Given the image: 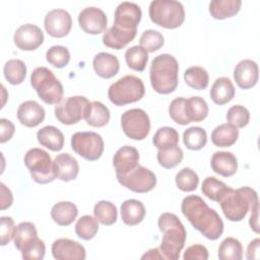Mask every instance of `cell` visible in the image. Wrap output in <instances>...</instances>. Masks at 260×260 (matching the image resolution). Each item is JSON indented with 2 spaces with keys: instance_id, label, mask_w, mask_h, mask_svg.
<instances>
[{
  "instance_id": "6da1fadb",
  "label": "cell",
  "mask_w": 260,
  "mask_h": 260,
  "mask_svg": "<svg viewBox=\"0 0 260 260\" xmlns=\"http://www.w3.org/2000/svg\"><path fill=\"white\" fill-rule=\"evenodd\" d=\"M181 210L192 226L206 239L215 241L222 235L223 222L220 216L201 197L186 196L182 200Z\"/></svg>"
},
{
  "instance_id": "7a4b0ae2",
  "label": "cell",
  "mask_w": 260,
  "mask_h": 260,
  "mask_svg": "<svg viewBox=\"0 0 260 260\" xmlns=\"http://www.w3.org/2000/svg\"><path fill=\"white\" fill-rule=\"evenodd\" d=\"M157 225L162 234L159 247L161 255L168 260H178L187 237L184 224L176 214L165 212L159 215Z\"/></svg>"
},
{
  "instance_id": "3957f363",
  "label": "cell",
  "mask_w": 260,
  "mask_h": 260,
  "mask_svg": "<svg viewBox=\"0 0 260 260\" xmlns=\"http://www.w3.org/2000/svg\"><path fill=\"white\" fill-rule=\"evenodd\" d=\"M179 64L170 54H160L153 58L149 68V78L152 88L160 94H169L179 83Z\"/></svg>"
},
{
  "instance_id": "277c9868",
  "label": "cell",
  "mask_w": 260,
  "mask_h": 260,
  "mask_svg": "<svg viewBox=\"0 0 260 260\" xmlns=\"http://www.w3.org/2000/svg\"><path fill=\"white\" fill-rule=\"evenodd\" d=\"M223 215L231 221H241L250 212L259 207L257 192L250 187L233 188L218 202Z\"/></svg>"
},
{
  "instance_id": "5b68a950",
  "label": "cell",
  "mask_w": 260,
  "mask_h": 260,
  "mask_svg": "<svg viewBox=\"0 0 260 260\" xmlns=\"http://www.w3.org/2000/svg\"><path fill=\"white\" fill-rule=\"evenodd\" d=\"M13 243L25 260H41L45 257V243L38 237L36 225L32 222L22 221L16 225Z\"/></svg>"
},
{
  "instance_id": "8992f818",
  "label": "cell",
  "mask_w": 260,
  "mask_h": 260,
  "mask_svg": "<svg viewBox=\"0 0 260 260\" xmlns=\"http://www.w3.org/2000/svg\"><path fill=\"white\" fill-rule=\"evenodd\" d=\"M30 84L39 98L48 105H58L63 100V85L47 67H37L32 71Z\"/></svg>"
},
{
  "instance_id": "52a82bcc",
  "label": "cell",
  "mask_w": 260,
  "mask_h": 260,
  "mask_svg": "<svg viewBox=\"0 0 260 260\" xmlns=\"http://www.w3.org/2000/svg\"><path fill=\"white\" fill-rule=\"evenodd\" d=\"M150 20L161 27L174 29L182 25L185 20V8L176 0H154L148 8Z\"/></svg>"
},
{
  "instance_id": "ba28073f",
  "label": "cell",
  "mask_w": 260,
  "mask_h": 260,
  "mask_svg": "<svg viewBox=\"0 0 260 260\" xmlns=\"http://www.w3.org/2000/svg\"><path fill=\"white\" fill-rule=\"evenodd\" d=\"M145 93L141 78L135 75H125L112 83L108 89V98L111 103L122 107L140 101Z\"/></svg>"
},
{
  "instance_id": "9c48e42d",
  "label": "cell",
  "mask_w": 260,
  "mask_h": 260,
  "mask_svg": "<svg viewBox=\"0 0 260 260\" xmlns=\"http://www.w3.org/2000/svg\"><path fill=\"white\" fill-rule=\"evenodd\" d=\"M23 161L35 182L48 184L56 179L54 164L46 150L38 147L28 149L24 154Z\"/></svg>"
},
{
  "instance_id": "30bf717a",
  "label": "cell",
  "mask_w": 260,
  "mask_h": 260,
  "mask_svg": "<svg viewBox=\"0 0 260 260\" xmlns=\"http://www.w3.org/2000/svg\"><path fill=\"white\" fill-rule=\"evenodd\" d=\"M71 148L86 160L94 161L102 156L105 143L103 137L95 132H76L71 136Z\"/></svg>"
},
{
  "instance_id": "8fae6325",
  "label": "cell",
  "mask_w": 260,
  "mask_h": 260,
  "mask_svg": "<svg viewBox=\"0 0 260 260\" xmlns=\"http://www.w3.org/2000/svg\"><path fill=\"white\" fill-rule=\"evenodd\" d=\"M90 102L82 95L63 99L55 107L56 119L64 125H73L85 118Z\"/></svg>"
},
{
  "instance_id": "7c38bea8",
  "label": "cell",
  "mask_w": 260,
  "mask_h": 260,
  "mask_svg": "<svg viewBox=\"0 0 260 260\" xmlns=\"http://www.w3.org/2000/svg\"><path fill=\"white\" fill-rule=\"evenodd\" d=\"M121 127L124 134L133 140H143L150 131V120L142 109H130L121 116Z\"/></svg>"
},
{
  "instance_id": "4fadbf2b",
  "label": "cell",
  "mask_w": 260,
  "mask_h": 260,
  "mask_svg": "<svg viewBox=\"0 0 260 260\" xmlns=\"http://www.w3.org/2000/svg\"><path fill=\"white\" fill-rule=\"evenodd\" d=\"M117 180L123 187L135 193L149 192L156 185L154 173L140 165L125 175L117 176Z\"/></svg>"
},
{
  "instance_id": "5bb4252c",
  "label": "cell",
  "mask_w": 260,
  "mask_h": 260,
  "mask_svg": "<svg viewBox=\"0 0 260 260\" xmlns=\"http://www.w3.org/2000/svg\"><path fill=\"white\" fill-rule=\"evenodd\" d=\"M44 26L49 36L63 38L67 36L72 27V18L65 9L50 10L44 19Z\"/></svg>"
},
{
  "instance_id": "9a60e30c",
  "label": "cell",
  "mask_w": 260,
  "mask_h": 260,
  "mask_svg": "<svg viewBox=\"0 0 260 260\" xmlns=\"http://www.w3.org/2000/svg\"><path fill=\"white\" fill-rule=\"evenodd\" d=\"M77 20L80 28L88 35H99L106 31L108 23L106 13L94 6L82 9Z\"/></svg>"
},
{
  "instance_id": "2e32d148",
  "label": "cell",
  "mask_w": 260,
  "mask_h": 260,
  "mask_svg": "<svg viewBox=\"0 0 260 260\" xmlns=\"http://www.w3.org/2000/svg\"><path fill=\"white\" fill-rule=\"evenodd\" d=\"M15 46L22 51H34L44 42V32L36 24L25 23L20 25L14 32Z\"/></svg>"
},
{
  "instance_id": "e0dca14e",
  "label": "cell",
  "mask_w": 260,
  "mask_h": 260,
  "mask_svg": "<svg viewBox=\"0 0 260 260\" xmlns=\"http://www.w3.org/2000/svg\"><path fill=\"white\" fill-rule=\"evenodd\" d=\"M114 25L124 30H135L142 16L140 7L133 2H122L115 10Z\"/></svg>"
},
{
  "instance_id": "ac0fdd59",
  "label": "cell",
  "mask_w": 260,
  "mask_h": 260,
  "mask_svg": "<svg viewBox=\"0 0 260 260\" xmlns=\"http://www.w3.org/2000/svg\"><path fill=\"white\" fill-rule=\"evenodd\" d=\"M51 251L57 260H83L86 257L85 248L80 243L66 238L54 241Z\"/></svg>"
},
{
  "instance_id": "d6986e66",
  "label": "cell",
  "mask_w": 260,
  "mask_h": 260,
  "mask_svg": "<svg viewBox=\"0 0 260 260\" xmlns=\"http://www.w3.org/2000/svg\"><path fill=\"white\" fill-rule=\"evenodd\" d=\"M258 77V65L253 60H241L234 69V79L237 85L242 89H249L255 86Z\"/></svg>"
},
{
  "instance_id": "ffe728a7",
  "label": "cell",
  "mask_w": 260,
  "mask_h": 260,
  "mask_svg": "<svg viewBox=\"0 0 260 260\" xmlns=\"http://www.w3.org/2000/svg\"><path fill=\"white\" fill-rule=\"evenodd\" d=\"M138 150L130 145H124L119 148L113 157V166L116 171V177L122 176L132 171L139 164Z\"/></svg>"
},
{
  "instance_id": "44dd1931",
  "label": "cell",
  "mask_w": 260,
  "mask_h": 260,
  "mask_svg": "<svg viewBox=\"0 0 260 260\" xmlns=\"http://www.w3.org/2000/svg\"><path fill=\"white\" fill-rule=\"evenodd\" d=\"M16 114L20 124L28 128L40 125L46 116L45 109L36 101H25L21 103Z\"/></svg>"
},
{
  "instance_id": "7402d4cb",
  "label": "cell",
  "mask_w": 260,
  "mask_h": 260,
  "mask_svg": "<svg viewBox=\"0 0 260 260\" xmlns=\"http://www.w3.org/2000/svg\"><path fill=\"white\" fill-rule=\"evenodd\" d=\"M54 171L56 178L63 182H70L77 178L79 166L77 160L69 153H60L56 155L54 161Z\"/></svg>"
},
{
  "instance_id": "603a6c76",
  "label": "cell",
  "mask_w": 260,
  "mask_h": 260,
  "mask_svg": "<svg viewBox=\"0 0 260 260\" xmlns=\"http://www.w3.org/2000/svg\"><path fill=\"white\" fill-rule=\"evenodd\" d=\"M210 167L214 173L224 178L232 177L238 170V160L231 151H216L212 154Z\"/></svg>"
},
{
  "instance_id": "cb8c5ba5",
  "label": "cell",
  "mask_w": 260,
  "mask_h": 260,
  "mask_svg": "<svg viewBox=\"0 0 260 260\" xmlns=\"http://www.w3.org/2000/svg\"><path fill=\"white\" fill-rule=\"evenodd\" d=\"M92 67L100 77L109 79L119 72L120 63L115 55L107 52H101L94 56L92 60Z\"/></svg>"
},
{
  "instance_id": "d4e9b609",
  "label": "cell",
  "mask_w": 260,
  "mask_h": 260,
  "mask_svg": "<svg viewBox=\"0 0 260 260\" xmlns=\"http://www.w3.org/2000/svg\"><path fill=\"white\" fill-rule=\"evenodd\" d=\"M136 32L137 29L124 30L113 24L109 29L106 30V32H104L103 44L106 47L121 50L134 40V38L136 37Z\"/></svg>"
},
{
  "instance_id": "484cf974",
  "label": "cell",
  "mask_w": 260,
  "mask_h": 260,
  "mask_svg": "<svg viewBox=\"0 0 260 260\" xmlns=\"http://www.w3.org/2000/svg\"><path fill=\"white\" fill-rule=\"evenodd\" d=\"M210 99L218 106L231 102L235 96V87L229 77H218L214 80L209 91Z\"/></svg>"
},
{
  "instance_id": "4316f807",
  "label": "cell",
  "mask_w": 260,
  "mask_h": 260,
  "mask_svg": "<svg viewBox=\"0 0 260 260\" xmlns=\"http://www.w3.org/2000/svg\"><path fill=\"white\" fill-rule=\"evenodd\" d=\"M121 218L127 225H137L145 216L143 203L136 199H127L121 204Z\"/></svg>"
},
{
  "instance_id": "83f0119b",
  "label": "cell",
  "mask_w": 260,
  "mask_h": 260,
  "mask_svg": "<svg viewBox=\"0 0 260 260\" xmlns=\"http://www.w3.org/2000/svg\"><path fill=\"white\" fill-rule=\"evenodd\" d=\"M37 139L42 146L52 150L60 151L64 146V135L55 126H45L37 133Z\"/></svg>"
},
{
  "instance_id": "f1b7e54d",
  "label": "cell",
  "mask_w": 260,
  "mask_h": 260,
  "mask_svg": "<svg viewBox=\"0 0 260 260\" xmlns=\"http://www.w3.org/2000/svg\"><path fill=\"white\" fill-rule=\"evenodd\" d=\"M78 209L70 201H61L53 205L51 209L52 219L61 226L70 225L77 217Z\"/></svg>"
},
{
  "instance_id": "f546056e",
  "label": "cell",
  "mask_w": 260,
  "mask_h": 260,
  "mask_svg": "<svg viewBox=\"0 0 260 260\" xmlns=\"http://www.w3.org/2000/svg\"><path fill=\"white\" fill-rule=\"evenodd\" d=\"M239 130L230 123L216 126L211 133V142L217 147H230L236 143Z\"/></svg>"
},
{
  "instance_id": "4dcf8cb0",
  "label": "cell",
  "mask_w": 260,
  "mask_h": 260,
  "mask_svg": "<svg viewBox=\"0 0 260 260\" xmlns=\"http://www.w3.org/2000/svg\"><path fill=\"white\" fill-rule=\"evenodd\" d=\"M242 6L240 0H212L209 3L208 10L215 19H225L236 15Z\"/></svg>"
},
{
  "instance_id": "1f68e13d",
  "label": "cell",
  "mask_w": 260,
  "mask_h": 260,
  "mask_svg": "<svg viewBox=\"0 0 260 260\" xmlns=\"http://www.w3.org/2000/svg\"><path fill=\"white\" fill-rule=\"evenodd\" d=\"M85 122L91 127H104L110 121V111L101 102H91L85 115Z\"/></svg>"
},
{
  "instance_id": "d6a6232c",
  "label": "cell",
  "mask_w": 260,
  "mask_h": 260,
  "mask_svg": "<svg viewBox=\"0 0 260 260\" xmlns=\"http://www.w3.org/2000/svg\"><path fill=\"white\" fill-rule=\"evenodd\" d=\"M185 110L190 123L201 122L208 115V105L201 96H191L186 99Z\"/></svg>"
},
{
  "instance_id": "836d02e7",
  "label": "cell",
  "mask_w": 260,
  "mask_h": 260,
  "mask_svg": "<svg viewBox=\"0 0 260 260\" xmlns=\"http://www.w3.org/2000/svg\"><path fill=\"white\" fill-rule=\"evenodd\" d=\"M230 189L231 187L215 177L205 178L201 185V191L203 195L215 202H219L222 197L230 191Z\"/></svg>"
},
{
  "instance_id": "e575fe53",
  "label": "cell",
  "mask_w": 260,
  "mask_h": 260,
  "mask_svg": "<svg viewBox=\"0 0 260 260\" xmlns=\"http://www.w3.org/2000/svg\"><path fill=\"white\" fill-rule=\"evenodd\" d=\"M184 80L189 87L202 90L208 86L209 76L205 68L200 66H192L185 70Z\"/></svg>"
},
{
  "instance_id": "d590c367",
  "label": "cell",
  "mask_w": 260,
  "mask_h": 260,
  "mask_svg": "<svg viewBox=\"0 0 260 260\" xmlns=\"http://www.w3.org/2000/svg\"><path fill=\"white\" fill-rule=\"evenodd\" d=\"M5 79L12 85H17L23 82L26 76V66L19 59L8 60L3 68Z\"/></svg>"
},
{
  "instance_id": "8d00e7d4",
  "label": "cell",
  "mask_w": 260,
  "mask_h": 260,
  "mask_svg": "<svg viewBox=\"0 0 260 260\" xmlns=\"http://www.w3.org/2000/svg\"><path fill=\"white\" fill-rule=\"evenodd\" d=\"M93 215L100 223L104 225H112L117 221V207L111 201L101 200L95 203L93 207Z\"/></svg>"
},
{
  "instance_id": "74e56055",
  "label": "cell",
  "mask_w": 260,
  "mask_h": 260,
  "mask_svg": "<svg viewBox=\"0 0 260 260\" xmlns=\"http://www.w3.org/2000/svg\"><path fill=\"white\" fill-rule=\"evenodd\" d=\"M152 143L158 150L176 146L179 143V133L173 127H160L153 135Z\"/></svg>"
},
{
  "instance_id": "f35d334b",
  "label": "cell",
  "mask_w": 260,
  "mask_h": 260,
  "mask_svg": "<svg viewBox=\"0 0 260 260\" xmlns=\"http://www.w3.org/2000/svg\"><path fill=\"white\" fill-rule=\"evenodd\" d=\"M217 257L220 260H241L243 258V246L235 238H225L218 247Z\"/></svg>"
},
{
  "instance_id": "ab89813d",
  "label": "cell",
  "mask_w": 260,
  "mask_h": 260,
  "mask_svg": "<svg viewBox=\"0 0 260 260\" xmlns=\"http://www.w3.org/2000/svg\"><path fill=\"white\" fill-rule=\"evenodd\" d=\"M183 142L190 150H200L207 142L206 131L198 126L190 127L183 133Z\"/></svg>"
},
{
  "instance_id": "60d3db41",
  "label": "cell",
  "mask_w": 260,
  "mask_h": 260,
  "mask_svg": "<svg viewBox=\"0 0 260 260\" xmlns=\"http://www.w3.org/2000/svg\"><path fill=\"white\" fill-rule=\"evenodd\" d=\"M125 60L129 68L138 72H142L147 65L148 52H146L140 46L130 47L125 52Z\"/></svg>"
},
{
  "instance_id": "b9f144b4",
  "label": "cell",
  "mask_w": 260,
  "mask_h": 260,
  "mask_svg": "<svg viewBox=\"0 0 260 260\" xmlns=\"http://www.w3.org/2000/svg\"><path fill=\"white\" fill-rule=\"evenodd\" d=\"M99 232V221L91 215H83L75 223V234L78 238L88 241L95 237Z\"/></svg>"
},
{
  "instance_id": "7bdbcfd3",
  "label": "cell",
  "mask_w": 260,
  "mask_h": 260,
  "mask_svg": "<svg viewBox=\"0 0 260 260\" xmlns=\"http://www.w3.org/2000/svg\"><path fill=\"white\" fill-rule=\"evenodd\" d=\"M183 150L178 145L166 149H160L156 154L158 164L165 169H174L183 160Z\"/></svg>"
},
{
  "instance_id": "ee69618b",
  "label": "cell",
  "mask_w": 260,
  "mask_h": 260,
  "mask_svg": "<svg viewBox=\"0 0 260 260\" xmlns=\"http://www.w3.org/2000/svg\"><path fill=\"white\" fill-rule=\"evenodd\" d=\"M175 182L178 189H180L181 191L192 192L198 187L199 177L192 169L183 168L177 173L175 177Z\"/></svg>"
},
{
  "instance_id": "f6af8a7d",
  "label": "cell",
  "mask_w": 260,
  "mask_h": 260,
  "mask_svg": "<svg viewBox=\"0 0 260 260\" xmlns=\"http://www.w3.org/2000/svg\"><path fill=\"white\" fill-rule=\"evenodd\" d=\"M46 60L55 68H64L70 61V53L64 46H53L46 52Z\"/></svg>"
},
{
  "instance_id": "bcb514c9",
  "label": "cell",
  "mask_w": 260,
  "mask_h": 260,
  "mask_svg": "<svg viewBox=\"0 0 260 260\" xmlns=\"http://www.w3.org/2000/svg\"><path fill=\"white\" fill-rule=\"evenodd\" d=\"M139 44L146 52L153 53L164 46L165 39L159 31L155 29H146L140 36Z\"/></svg>"
},
{
  "instance_id": "7dc6e473",
  "label": "cell",
  "mask_w": 260,
  "mask_h": 260,
  "mask_svg": "<svg viewBox=\"0 0 260 260\" xmlns=\"http://www.w3.org/2000/svg\"><path fill=\"white\" fill-rule=\"evenodd\" d=\"M226 120L236 128H244L250 121V112L244 106H232L226 112Z\"/></svg>"
},
{
  "instance_id": "c3c4849f",
  "label": "cell",
  "mask_w": 260,
  "mask_h": 260,
  "mask_svg": "<svg viewBox=\"0 0 260 260\" xmlns=\"http://www.w3.org/2000/svg\"><path fill=\"white\" fill-rule=\"evenodd\" d=\"M185 98H176L174 99L169 106V115L171 119L179 125H187L190 121L187 118L185 110Z\"/></svg>"
},
{
  "instance_id": "681fc988",
  "label": "cell",
  "mask_w": 260,
  "mask_h": 260,
  "mask_svg": "<svg viewBox=\"0 0 260 260\" xmlns=\"http://www.w3.org/2000/svg\"><path fill=\"white\" fill-rule=\"evenodd\" d=\"M0 221H1V228H0L1 245L5 246L11 240H13L16 226L14 225V221L10 216H1Z\"/></svg>"
},
{
  "instance_id": "f907efd6",
  "label": "cell",
  "mask_w": 260,
  "mask_h": 260,
  "mask_svg": "<svg viewBox=\"0 0 260 260\" xmlns=\"http://www.w3.org/2000/svg\"><path fill=\"white\" fill-rule=\"evenodd\" d=\"M183 258L184 260H207L208 250L203 245L195 244L186 249Z\"/></svg>"
},
{
  "instance_id": "816d5d0a",
  "label": "cell",
  "mask_w": 260,
  "mask_h": 260,
  "mask_svg": "<svg viewBox=\"0 0 260 260\" xmlns=\"http://www.w3.org/2000/svg\"><path fill=\"white\" fill-rule=\"evenodd\" d=\"M15 127L10 120L7 119H0V142L5 143L6 141L10 140L14 134Z\"/></svg>"
},
{
  "instance_id": "f5cc1de1",
  "label": "cell",
  "mask_w": 260,
  "mask_h": 260,
  "mask_svg": "<svg viewBox=\"0 0 260 260\" xmlns=\"http://www.w3.org/2000/svg\"><path fill=\"white\" fill-rule=\"evenodd\" d=\"M0 186H1V210H4L12 205L13 196L11 191L4 185V183H1Z\"/></svg>"
},
{
  "instance_id": "db71d44e",
  "label": "cell",
  "mask_w": 260,
  "mask_h": 260,
  "mask_svg": "<svg viewBox=\"0 0 260 260\" xmlns=\"http://www.w3.org/2000/svg\"><path fill=\"white\" fill-rule=\"evenodd\" d=\"M259 252H260V240L258 238H256L249 243L248 248H247L246 257L249 260L259 259V257H260Z\"/></svg>"
},
{
  "instance_id": "11a10c76",
  "label": "cell",
  "mask_w": 260,
  "mask_h": 260,
  "mask_svg": "<svg viewBox=\"0 0 260 260\" xmlns=\"http://www.w3.org/2000/svg\"><path fill=\"white\" fill-rule=\"evenodd\" d=\"M258 217H259V207L255 208L254 210L251 211V216L249 219V224L250 228L255 232L259 233V222H258Z\"/></svg>"
},
{
  "instance_id": "9f6ffc18",
  "label": "cell",
  "mask_w": 260,
  "mask_h": 260,
  "mask_svg": "<svg viewBox=\"0 0 260 260\" xmlns=\"http://www.w3.org/2000/svg\"><path fill=\"white\" fill-rule=\"evenodd\" d=\"M141 259H151V260H157V259H161L164 260V256L161 255L160 253V250L159 248H153V249H150L148 250L146 253H144L142 256H141Z\"/></svg>"
}]
</instances>
